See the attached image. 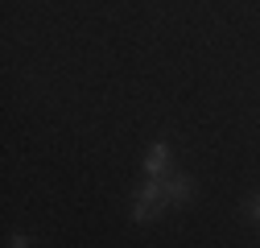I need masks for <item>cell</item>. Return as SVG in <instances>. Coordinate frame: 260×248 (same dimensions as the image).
<instances>
[{"label":"cell","instance_id":"cell-1","mask_svg":"<svg viewBox=\"0 0 260 248\" xmlns=\"http://www.w3.org/2000/svg\"><path fill=\"white\" fill-rule=\"evenodd\" d=\"M166 203H170V195H166V178H149L145 186H137V191H133V220H137V224L157 220V215L166 211Z\"/></svg>","mask_w":260,"mask_h":248},{"label":"cell","instance_id":"cell-5","mask_svg":"<svg viewBox=\"0 0 260 248\" xmlns=\"http://www.w3.org/2000/svg\"><path fill=\"white\" fill-rule=\"evenodd\" d=\"M9 248H29V236H13V240H9Z\"/></svg>","mask_w":260,"mask_h":248},{"label":"cell","instance_id":"cell-4","mask_svg":"<svg viewBox=\"0 0 260 248\" xmlns=\"http://www.w3.org/2000/svg\"><path fill=\"white\" fill-rule=\"evenodd\" d=\"M244 215H248L252 224H260V191H256V195H252V199L244 203Z\"/></svg>","mask_w":260,"mask_h":248},{"label":"cell","instance_id":"cell-2","mask_svg":"<svg viewBox=\"0 0 260 248\" xmlns=\"http://www.w3.org/2000/svg\"><path fill=\"white\" fill-rule=\"evenodd\" d=\"M145 174L149 178H170V145L166 141H153L145 153Z\"/></svg>","mask_w":260,"mask_h":248},{"label":"cell","instance_id":"cell-3","mask_svg":"<svg viewBox=\"0 0 260 248\" xmlns=\"http://www.w3.org/2000/svg\"><path fill=\"white\" fill-rule=\"evenodd\" d=\"M166 195H170V203H190L194 195H199V186H194L190 174H170L166 178Z\"/></svg>","mask_w":260,"mask_h":248}]
</instances>
